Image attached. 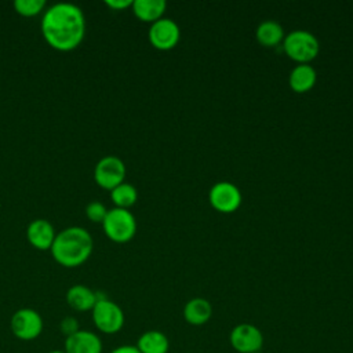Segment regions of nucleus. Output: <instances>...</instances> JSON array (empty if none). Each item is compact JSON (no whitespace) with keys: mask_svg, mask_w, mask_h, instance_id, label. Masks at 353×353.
I'll return each instance as SVG.
<instances>
[{"mask_svg":"<svg viewBox=\"0 0 353 353\" xmlns=\"http://www.w3.org/2000/svg\"><path fill=\"white\" fill-rule=\"evenodd\" d=\"M41 33L55 50L76 48L85 33V18L80 7L72 3H55L48 7L41 19Z\"/></svg>","mask_w":353,"mask_h":353,"instance_id":"obj_1","label":"nucleus"},{"mask_svg":"<svg viewBox=\"0 0 353 353\" xmlns=\"http://www.w3.org/2000/svg\"><path fill=\"white\" fill-rule=\"evenodd\" d=\"M92 237L80 226H70L57 233L51 245L52 258L62 266L74 268L88 259L92 252Z\"/></svg>","mask_w":353,"mask_h":353,"instance_id":"obj_2","label":"nucleus"},{"mask_svg":"<svg viewBox=\"0 0 353 353\" xmlns=\"http://www.w3.org/2000/svg\"><path fill=\"white\" fill-rule=\"evenodd\" d=\"M283 48L291 59L299 63H307L317 57L320 44L313 33L299 29L284 36Z\"/></svg>","mask_w":353,"mask_h":353,"instance_id":"obj_3","label":"nucleus"},{"mask_svg":"<svg viewBox=\"0 0 353 353\" xmlns=\"http://www.w3.org/2000/svg\"><path fill=\"white\" fill-rule=\"evenodd\" d=\"M102 228L110 240L125 243L134 237L137 232V221L130 210L113 207L108 210Z\"/></svg>","mask_w":353,"mask_h":353,"instance_id":"obj_4","label":"nucleus"},{"mask_svg":"<svg viewBox=\"0 0 353 353\" xmlns=\"http://www.w3.org/2000/svg\"><path fill=\"white\" fill-rule=\"evenodd\" d=\"M92 321L103 334H116L124 325V312L123 309L113 301L99 296L92 307Z\"/></svg>","mask_w":353,"mask_h":353,"instance_id":"obj_5","label":"nucleus"},{"mask_svg":"<svg viewBox=\"0 0 353 353\" xmlns=\"http://www.w3.org/2000/svg\"><path fill=\"white\" fill-rule=\"evenodd\" d=\"M10 328L15 338L21 341H33L43 331V319L34 309H18L10 320Z\"/></svg>","mask_w":353,"mask_h":353,"instance_id":"obj_6","label":"nucleus"},{"mask_svg":"<svg viewBox=\"0 0 353 353\" xmlns=\"http://www.w3.org/2000/svg\"><path fill=\"white\" fill-rule=\"evenodd\" d=\"M125 176V164L124 161L113 154L101 157L94 167V179L95 182L108 190H112L121 182Z\"/></svg>","mask_w":353,"mask_h":353,"instance_id":"obj_7","label":"nucleus"},{"mask_svg":"<svg viewBox=\"0 0 353 353\" xmlns=\"http://www.w3.org/2000/svg\"><path fill=\"white\" fill-rule=\"evenodd\" d=\"M232 347L239 353H252L261 350L263 335L261 330L250 323H241L233 327L229 335Z\"/></svg>","mask_w":353,"mask_h":353,"instance_id":"obj_8","label":"nucleus"},{"mask_svg":"<svg viewBox=\"0 0 353 353\" xmlns=\"http://www.w3.org/2000/svg\"><path fill=\"white\" fill-rule=\"evenodd\" d=\"M181 37L179 26L170 18H160L149 28V41L157 50H171L176 46Z\"/></svg>","mask_w":353,"mask_h":353,"instance_id":"obj_9","label":"nucleus"},{"mask_svg":"<svg viewBox=\"0 0 353 353\" xmlns=\"http://www.w3.org/2000/svg\"><path fill=\"white\" fill-rule=\"evenodd\" d=\"M211 205L219 212H233L241 204V193L232 182H218L210 189L208 194Z\"/></svg>","mask_w":353,"mask_h":353,"instance_id":"obj_10","label":"nucleus"},{"mask_svg":"<svg viewBox=\"0 0 353 353\" xmlns=\"http://www.w3.org/2000/svg\"><path fill=\"white\" fill-rule=\"evenodd\" d=\"M65 353H102L101 338L87 330H79L65 339Z\"/></svg>","mask_w":353,"mask_h":353,"instance_id":"obj_11","label":"nucleus"},{"mask_svg":"<svg viewBox=\"0 0 353 353\" xmlns=\"http://www.w3.org/2000/svg\"><path fill=\"white\" fill-rule=\"evenodd\" d=\"M55 236L57 233L52 223L44 218L33 219L26 228V237L37 250H50Z\"/></svg>","mask_w":353,"mask_h":353,"instance_id":"obj_12","label":"nucleus"},{"mask_svg":"<svg viewBox=\"0 0 353 353\" xmlns=\"http://www.w3.org/2000/svg\"><path fill=\"white\" fill-rule=\"evenodd\" d=\"M98 301V294L84 284H74L66 291L68 305L77 312L92 310Z\"/></svg>","mask_w":353,"mask_h":353,"instance_id":"obj_13","label":"nucleus"},{"mask_svg":"<svg viewBox=\"0 0 353 353\" xmlns=\"http://www.w3.org/2000/svg\"><path fill=\"white\" fill-rule=\"evenodd\" d=\"M183 319L190 325H203L212 316V306L204 298H192L188 301L182 310Z\"/></svg>","mask_w":353,"mask_h":353,"instance_id":"obj_14","label":"nucleus"},{"mask_svg":"<svg viewBox=\"0 0 353 353\" xmlns=\"http://www.w3.org/2000/svg\"><path fill=\"white\" fill-rule=\"evenodd\" d=\"M317 73L313 66L309 63H299L296 65L288 77V83L292 91L295 92H306L313 88L316 84Z\"/></svg>","mask_w":353,"mask_h":353,"instance_id":"obj_15","label":"nucleus"},{"mask_svg":"<svg viewBox=\"0 0 353 353\" xmlns=\"http://www.w3.org/2000/svg\"><path fill=\"white\" fill-rule=\"evenodd\" d=\"M135 346L141 353H168L170 341L164 332L149 330L138 338Z\"/></svg>","mask_w":353,"mask_h":353,"instance_id":"obj_16","label":"nucleus"},{"mask_svg":"<svg viewBox=\"0 0 353 353\" xmlns=\"http://www.w3.org/2000/svg\"><path fill=\"white\" fill-rule=\"evenodd\" d=\"M131 7L137 18L153 23L163 18L167 4L164 0H134Z\"/></svg>","mask_w":353,"mask_h":353,"instance_id":"obj_17","label":"nucleus"},{"mask_svg":"<svg viewBox=\"0 0 353 353\" xmlns=\"http://www.w3.org/2000/svg\"><path fill=\"white\" fill-rule=\"evenodd\" d=\"M255 36L262 46L274 47L284 39V29L277 21L268 19L258 25Z\"/></svg>","mask_w":353,"mask_h":353,"instance_id":"obj_18","label":"nucleus"},{"mask_svg":"<svg viewBox=\"0 0 353 353\" xmlns=\"http://www.w3.org/2000/svg\"><path fill=\"white\" fill-rule=\"evenodd\" d=\"M110 197H112V201L116 204V207L128 210V207L135 204L138 199V192L134 185L121 182L120 185H117L110 190Z\"/></svg>","mask_w":353,"mask_h":353,"instance_id":"obj_19","label":"nucleus"},{"mask_svg":"<svg viewBox=\"0 0 353 353\" xmlns=\"http://www.w3.org/2000/svg\"><path fill=\"white\" fill-rule=\"evenodd\" d=\"M46 0H15L14 8L22 17H33L43 11Z\"/></svg>","mask_w":353,"mask_h":353,"instance_id":"obj_20","label":"nucleus"},{"mask_svg":"<svg viewBox=\"0 0 353 353\" xmlns=\"http://www.w3.org/2000/svg\"><path fill=\"white\" fill-rule=\"evenodd\" d=\"M108 214V208L101 203V201H90L85 205V215L88 216V219H91L92 222H103L105 216Z\"/></svg>","mask_w":353,"mask_h":353,"instance_id":"obj_21","label":"nucleus"},{"mask_svg":"<svg viewBox=\"0 0 353 353\" xmlns=\"http://www.w3.org/2000/svg\"><path fill=\"white\" fill-rule=\"evenodd\" d=\"M59 330L68 338V336H70L72 334H74V332H77L80 330L79 328V321L74 317H72V316L63 317L62 321L59 323Z\"/></svg>","mask_w":353,"mask_h":353,"instance_id":"obj_22","label":"nucleus"},{"mask_svg":"<svg viewBox=\"0 0 353 353\" xmlns=\"http://www.w3.org/2000/svg\"><path fill=\"white\" fill-rule=\"evenodd\" d=\"M105 3L112 10H124L132 6V0H106Z\"/></svg>","mask_w":353,"mask_h":353,"instance_id":"obj_23","label":"nucleus"},{"mask_svg":"<svg viewBox=\"0 0 353 353\" xmlns=\"http://www.w3.org/2000/svg\"><path fill=\"white\" fill-rule=\"evenodd\" d=\"M110 353H141L134 345H121L114 347Z\"/></svg>","mask_w":353,"mask_h":353,"instance_id":"obj_24","label":"nucleus"},{"mask_svg":"<svg viewBox=\"0 0 353 353\" xmlns=\"http://www.w3.org/2000/svg\"><path fill=\"white\" fill-rule=\"evenodd\" d=\"M48 353H65L63 350H51V352H48Z\"/></svg>","mask_w":353,"mask_h":353,"instance_id":"obj_25","label":"nucleus"},{"mask_svg":"<svg viewBox=\"0 0 353 353\" xmlns=\"http://www.w3.org/2000/svg\"><path fill=\"white\" fill-rule=\"evenodd\" d=\"M252 353H263L262 350H258V352H252Z\"/></svg>","mask_w":353,"mask_h":353,"instance_id":"obj_26","label":"nucleus"}]
</instances>
